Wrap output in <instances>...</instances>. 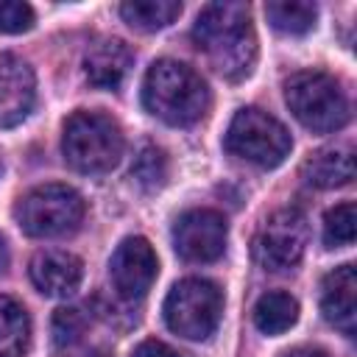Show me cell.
Listing matches in <instances>:
<instances>
[{"label":"cell","instance_id":"obj_1","mask_svg":"<svg viewBox=\"0 0 357 357\" xmlns=\"http://www.w3.org/2000/svg\"><path fill=\"white\" fill-rule=\"evenodd\" d=\"M192 39L209 64L229 81L251 75L257 61V33L245 3H209L201 8Z\"/></svg>","mask_w":357,"mask_h":357},{"label":"cell","instance_id":"obj_2","mask_svg":"<svg viewBox=\"0 0 357 357\" xmlns=\"http://www.w3.org/2000/svg\"><path fill=\"white\" fill-rule=\"evenodd\" d=\"M145 109L167 126H192L209 109L206 81L184 61L159 59L148 67L142 81Z\"/></svg>","mask_w":357,"mask_h":357},{"label":"cell","instance_id":"obj_3","mask_svg":"<svg viewBox=\"0 0 357 357\" xmlns=\"http://www.w3.org/2000/svg\"><path fill=\"white\" fill-rule=\"evenodd\" d=\"M61 153L78 173H109L123 156V131L109 114L78 109L64 123Z\"/></svg>","mask_w":357,"mask_h":357},{"label":"cell","instance_id":"obj_4","mask_svg":"<svg viewBox=\"0 0 357 357\" xmlns=\"http://www.w3.org/2000/svg\"><path fill=\"white\" fill-rule=\"evenodd\" d=\"M284 103L293 112V117L318 134L337 131L349 123V98L340 89V84L318 70H301L293 73L284 81Z\"/></svg>","mask_w":357,"mask_h":357},{"label":"cell","instance_id":"obj_5","mask_svg":"<svg viewBox=\"0 0 357 357\" xmlns=\"http://www.w3.org/2000/svg\"><path fill=\"white\" fill-rule=\"evenodd\" d=\"M293 139L287 128L268 112L257 106L240 109L226 131V151L243 162H251L257 167H276L290 153Z\"/></svg>","mask_w":357,"mask_h":357},{"label":"cell","instance_id":"obj_6","mask_svg":"<svg viewBox=\"0 0 357 357\" xmlns=\"http://www.w3.org/2000/svg\"><path fill=\"white\" fill-rule=\"evenodd\" d=\"M14 215L31 237H64L81 226L84 198L67 184H42L20 198Z\"/></svg>","mask_w":357,"mask_h":357},{"label":"cell","instance_id":"obj_7","mask_svg":"<svg viewBox=\"0 0 357 357\" xmlns=\"http://www.w3.org/2000/svg\"><path fill=\"white\" fill-rule=\"evenodd\" d=\"M223 312V293L209 279H181L165 298V324L187 340H206Z\"/></svg>","mask_w":357,"mask_h":357},{"label":"cell","instance_id":"obj_8","mask_svg":"<svg viewBox=\"0 0 357 357\" xmlns=\"http://www.w3.org/2000/svg\"><path fill=\"white\" fill-rule=\"evenodd\" d=\"M307 243H310L307 218L298 209L284 206L271 212L259 226L254 237V259L265 271H290L304 257Z\"/></svg>","mask_w":357,"mask_h":357},{"label":"cell","instance_id":"obj_9","mask_svg":"<svg viewBox=\"0 0 357 357\" xmlns=\"http://www.w3.org/2000/svg\"><path fill=\"white\" fill-rule=\"evenodd\" d=\"M229 226L215 209H190L173 226V248L187 262H215L226 251Z\"/></svg>","mask_w":357,"mask_h":357},{"label":"cell","instance_id":"obj_10","mask_svg":"<svg viewBox=\"0 0 357 357\" xmlns=\"http://www.w3.org/2000/svg\"><path fill=\"white\" fill-rule=\"evenodd\" d=\"M159 273V262H156V251L151 248V243L139 234L134 237H126L112 259H109V279H112V287L120 298H142L153 279Z\"/></svg>","mask_w":357,"mask_h":357},{"label":"cell","instance_id":"obj_11","mask_svg":"<svg viewBox=\"0 0 357 357\" xmlns=\"http://www.w3.org/2000/svg\"><path fill=\"white\" fill-rule=\"evenodd\" d=\"M36 100V78L28 61L14 53L0 56V128L20 126Z\"/></svg>","mask_w":357,"mask_h":357},{"label":"cell","instance_id":"obj_12","mask_svg":"<svg viewBox=\"0 0 357 357\" xmlns=\"http://www.w3.org/2000/svg\"><path fill=\"white\" fill-rule=\"evenodd\" d=\"M28 273L39 293H45L50 298H67L78 290V284L84 279V265L75 254L50 248V251H39L31 259Z\"/></svg>","mask_w":357,"mask_h":357},{"label":"cell","instance_id":"obj_13","mask_svg":"<svg viewBox=\"0 0 357 357\" xmlns=\"http://www.w3.org/2000/svg\"><path fill=\"white\" fill-rule=\"evenodd\" d=\"M321 312L343 335H354L357 326V271L351 262L329 271L321 284Z\"/></svg>","mask_w":357,"mask_h":357},{"label":"cell","instance_id":"obj_14","mask_svg":"<svg viewBox=\"0 0 357 357\" xmlns=\"http://www.w3.org/2000/svg\"><path fill=\"white\" fill-rule=\"evenodd\" d=\"M134 64V53L123 39H98L84 56V75L95 89H117Z\"/></svg>","mask_w":357,"mask_h":357},{"label":"cell","instance_id":"obj_15","mask_svg":"<svg viewBox=\"0 0 357 357\" xmlns=\"http://www.w3.org/2000/svg\"><path fill=\"white\" fill-rule=\"evenodd\" d=\"M301 176L307 184L318 190H335L354 178V151L349 145H329L307 156L301 165Z\"/></svg>","mask_w":357,"mask_h":357},{"label":"cell","instance_id":"obj_16","mask_svg":"<svg viewBox=\"0 0 357 357\" xmlns=\"http://www.w3.org/2000/svg\"><path fill=\"white\" fill-rule=\"evenodd\" d=\"M298 321V301L290 293L271 290L254 307V324L262 335H282Z\"/></svg>","mask_w":357,"mask_h":357},{"label":"cell","instance_id":"obj_17","mask_svg":"<svg viewBox=\"0 0 357 357\" xmlns=\"http://www.w3.org/2000/svg\"><path fill=\"white\" fill-rule=\"evenodd\" d=\"M31 343V321L20 301L0 296V357H22Z\"/></svg>","mask_w":357,"mask_h":357},{"label":"cell","instance_id":"obj_18","mask_svg":"<svg viewBox=\"0 0 357 357\" xmlns=\"http://www.w3.org/2000/svg\"><path fill=\"white\" fill-rule=\"evenodd\" d=\"M181 14L178 0H128L120 6V17L134 31H162Z\"/></svg>","mask_w":357,"mask_h":357},{"label":"cell","instance_id":"obj_19","mask_svg":"<svg viewBox=\"0 0 357 357\" xmlns=\"http://www.w3.org/2000/svg\"><path fill=\"white\" fill-rule=\"evenodd\" d=\"M265 17L279 33L301 36L315 28L318 8L315 3H304V0H276L265 6Z\"/></svg>","mask_w":357,"mask_h":357},{"label":"cell","instance_id":"obj_20","mask_svg":"<svg viewBox=\"0 0 357 357\" xmlns=\"http://www.w3.org/2000/svg\"><path fill=\"white\" fill-rule=\"evenodd\" d=\"M131 178L139 190L153 192L167 181V156L156 145H142L134 165H131Z\"/></svg>","mask_w":357,"mask_h":357},{"label":"cell","instance_id":"obj_21","mask_svg":"<svg viewBox=\"0 0 357 357\" xmlns=\"http://www.w3.org/2000/svg\"><path fill=\"white\" fill-rule=\"evenodd\" d=\"M357 234V209L351 201H343L337 206H332L324 215V243L326 248H340V245H351Z\"/></svg>","mask_w":357,"mask_h":357},{"label":"cell","instance_id":"obj_22","mask_svg":"<svg viewBox=\"0 0 357 357\" xmlns=\"http://www.w3.org/2000/svg\"><path fill=\"white\" fill-rule=\"evenodd\" d=\"M50 332H53V346H56V351H67V349H73L75 343H81V337H84V332H86V318H84V312L75 310V307H61V310H56V315H53Z\"/></svg>","mask_w":357,"mask_h":357},{"label":"cell","instance_id":"obj_23","mask_svg":"<svg viewBox=\"0 0 357 357\" xmlns=\"http://www.w3.org/2000/svg\"><path fill=\"white\" fill-rule=\"evenodd\" d=\"M33 8L22 0H0V33H25L33 28Z\"/></svg>","mask_w":357,"mask_h":357},{"label":"cell","instance_id":"obj_24","mask_svg":"<svg viewBox=\"0 0 357 357\" xmlns=\"http://www.w3.org/2000/svg\"><path fill=\"white\" fill-rule=\"evenodd\" d=\"M131 357H187V354H181L178 349H173V346H167L162 340H142L131 351Z\"/></svg>","mask_w":357,"mask_h":357},{"label":"cell","instance_id":"obj_25","mask_svg":"<svg viewBox=\"0 0 357 357\" xmlns=\"http://www.w3.org/2000/svg\"><path fill=\"white\" fill-rule=\"evenodd\" d=\"M282 357H329V354H326V351H321V349H312V346H298V349L284 351Z\"/></svg>","mask_w":357,"mask_h":357},{"label":"cell","instance_id":"obj_26","mask_svg":"<svg viewBox=\"0 0 357 357\" xmlns=\"http://www.w3.org/2000/svg\"><path fill=\"white\" fill-rule=\"evenodd\" d=\"M6 265H8V245H6V237L0 234V273L6 271Z\"/></svg>","mask_w":357,"mask_h":357}]
</instances>
